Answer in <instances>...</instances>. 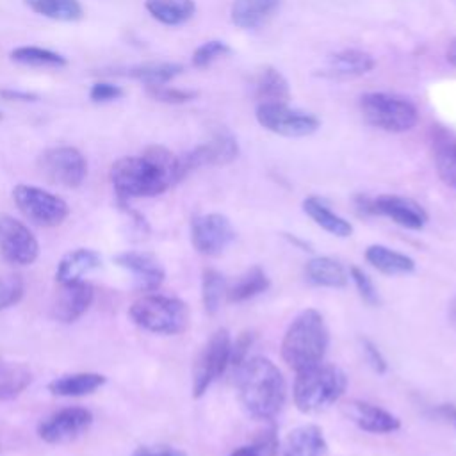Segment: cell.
Wrapping results in <instances>:
<instances>
[{"instance_id":"obj_1","label":"cell","mask_w":456,"mask_h":456,"mask_svg":"<svg viewBox=\"0 0 456 456\" xmlns=\"http://www.w3.org/2000/svg\"><path fill=\"white\" fill-rule=\"evenodd\" d=\"M182 178L178 157L164 146H150L141 155L118 159L110 167V182L121 203L166 192Z\"/></svg>"},{"instance_id":"obj_2","label":"cell","mask_w":456,"mask_h":456,"mask_svg":"<svg viewBox=\"0 0 456 456\" xmlns=\"http://www.w3.org/2000/svg\"><path fill=\"white\" fill-rule=\"evenodd\" d=\"M235 376L242 410L255 420H274L287 401V383L276 363L265 356H253L235 370Z\"/></svg>"},{"instance_id":"obj_3","label":"cell","mask_w":456,"mask_h":456,"mask_svg":"<svg viewBox=\"0 0 456 456\" xmlns=\"http://www.w3.org/2000/svg\"><path fill=\"white\" fill-rule=\"evenodd\" d=\"M328 346L330 331L322 314L315 308H305L289 324L280 353L283 362L294 372H299L322 362Z\"/></svg>"},{"instance_id":"obj_4","label":"cell","mask_w":456,"mask_h":456,"mask_svg":"<svg viewBox=\"0 0 456 456\" xmlns=\"http://www.w3.org/2000/svg\"><path fill=\"white\" fill-rule=\"evenodd\" d=\"M347 388L346 372L324 360L296 372L292 399L301 413H317L333 406Z\"/></svg>"},{"instance_id":"obj_5","label":"cell","mask_w":456,"mask_h":456,"mask_svg":"<svg viewBox=\"0 0 456 456\" xmlns=\"http://www.w3.org/2000/svg\"><path fill=\"white\" fill-rule=\"evenodd\" d=\"M130 319L139 328L157 335H178L189 326L187 305L171 296L146 294L132 303Z\"/></svg>"},{"instance_id":"obj_6","label":"cell","mask_w":456,"mask_h":456,"mask_svg":"<svg viewBox=\"0 0 456 456\" xmlns=\"http://www.w3.org/2000/svg\"><path fill=\"white\" fill-rule=\"evenodd\" d=\"M363 119L385 132L411 130L419 121L417 107L404 96L390 93H367L358 102Z\"/></svg>"},{"instance_id":"obj_7","label":"cell","mask_w":456,"mask_h":456,"mask_svg":"<svg viewBox=\"0 0 456 456\" xmlns=\"http://www.w3.org/2000/svg\"><path fill=\"white\" fill-rule=\"evenodd\" d=\"M232 337L226 328L216 330L200 349L192 365V397L200 399L230 367Z\"/></svg>"},{"instance_id":"obj_8","label":"cell","mask_w":456,"mask_h":456,"mask_svg":"<svg viewBox=\"0 0 456 456\" xmlns=\"http://www.w3.org/2000/svg\"><path fill=\"white\" fill-rule=\"evenodd\" d=\"M354 205L363 216H383L406 230H422L429 219L420 203L399 194H379L376 198L358 194Z\"/></svg>"},{"instance_id":"obj_9","label":"cell","mask_w":456,"mask_h":456,"mask_svg":"<svg viewBox=\"0 0 456 456\" xmlns=\"http://www.w3.org/2000/svg\"><path fill=\"white\" fill-rule=\"evenodd\" d=\"M12 198L20 212L43 228L59 226L69 216V207L62 198L36 185L18 183L12 189Z\"/></svg>"},{"instance_id":"obj_10","label":"cell","mask_w":456,"mask_h":456,"mask_svg":"<svg viewBox=\"0 0 456 456\" xmlns=\"http://www.w3.org/2000/svg\"><path fill=\"white\" fill-rule=\"evenodd\" d=\"M39 173L55 185L75 189L87 176L86 157L71 146H55L45 150L37 159Z\"/></svg>"},{"instance_id":"obj_11","label":"cell","mask_w":456,"mask_h":456,"mask_svg":"<svg viewBox=\"0 0 456 456\" xmlns=\"http://www.w3.org/2000/svg\"><path fill=\"white\" fill-rule=\"evenodd\" d=\"M256 121L283 137H305L319 128V119L314 114L290 109L287 103H258Z\"/></svg>"},{"instance_id":"obj_12","label":"cell","mask_w":456,"mask_h":456,"mask_svg":"<svg viewBox=\"0 0 456 456\" xmlns=\"http://www.w3.org/2000/svg\"><path fill=\"white\" fill-rule=\"evenodd\" d=\"M235 240L230 219L219 212L194 216L191 221V242L200 255L219 256Z\"/></svg>"},{"instance_id":"obj_13","label":"cell","mask_w":456,"mask_h":456,"mask_svg":"<svg viewBox=\"0 0 456 456\" xmlns=\"http://www.w3.org/2000/svg\"><path fill=\"white\" fill-rule=\"evenodd\" d=\"M0 255L14 265H30L39 256L34 233L9 214H0Z\"/></svg>"},{"instance_id":"obj_14","label":"cell","mask_w":456,"mask_h":456,"mask_svg":"<svg viewBox=\"0 0 456 456\" xmlns=\"http://www.w3.org/2000/svg\"><path fill=\"white\" fill-rule=\"evenodd\" d=\"M239 155V144L235 137L228 132H217L214 137L194 150L178 157L182 178H185L191 171L203 166H224L235 160Z\"/></svg>"},{"instance_id":"obj_15","label":"cell","mask_w":456,"mask_h":456,"mask_svg":"<svg viewBox=\"0 0 456 456\" xmlns=\"http://www.w3.org/2000/svg\"><path fill=\"white\" fill-rule=\"evenodd\" d=\"M93 424V413L82 406L55 411L37 426V435L46 444H66L84 435Z\"/></svg>"},{"instance_id":"obj_16","label":"cell","mask_w":456,"mask_h":456,"mask_svg":"<svg viewBox=\"0 0 456 456\" xmlns=\"http://www.w3.org/2000/svg\"><path fill=\"white\" fill-rule=\"evenodd\" d=\"M344 413L356 428L372 435H387L401 428V420L397 415L367 401L353 399L346 403Z\"/></svg>"},{"instance_id":"obj_17","label":"cell","mask_w":456,"mask_h":456,"mask_svg":"<svg viewBox=\"0 0 456 456\" xmlns=\"http://www.w3.org/2000/svg\"><path fill=\"white\" fill-rule=\"evenodd\" d=\"M114 262L119 267L126 269L134 276L137 289L144 292L157 290L166 278L162 264L157 260L155 255L146 251H123L116 255Z\"/></svg>"},{"instance_id":"obj_18","label":"cell","mask_w":456,"mask_h":456,"mask_svg":"<svg viewBox=\"0 0 456 456\" xmlns=\"http://www.w3.org/2000/svg\"><path fill=\"white\" fill-rule=\"evenodd\" d=\"M93 299L94 289L91 283L84 280L64 283L61 285L53 303V317L66 324L75 322L89 310Z\"/></svg>"},{"instance_id":"obj_19","label":"cell","mask_w":456,"mask_h":456,"mask_svg":"<svg viewBox=\"0 0 456 456\" xmlns=\"http://www.w3.org/2000/svg\"><path fill=\"white\" fill-rule=\"evenodd\" d=\"M326 452L328 442L322 429L315 424L297 426L281 444L283 456H326Z\"/></svg>"},{"instance_id":"obj_20","label":"cell","mask_w":456,"mask_h":456,"mask_svg":"<svg viewBox=\"0 0 456 456\" xmlns=\"http://www.w3.org/2000/svg\"><path fill=\"white\" fill-rule=\"evenodd\" d=\"M305 278L314 287L344 289L349 283L346 267L331 256H314L305 265Z\"/></svg>"},{"instance_id":"obj_21","label":"cell","mask_w":456,"mask_h":456,"mask_svg":"<svg viewBox=\"0 0 456 456\" xmlns=\"http://www.w3.org/2000/svg\"><path fill=\"white\" fill-rule=\"evenodd\" d=\"M374 59L362 50H342L330 57L328 66L321 71L322 77L330 78H354L369 73L374 68Z\"/></svg>"},{"instance_id":"obj_22","label":"cell","mask_w":456,"mask_h":456,"mask_svg":"<svg viewBox=\"0 0 456 456\" xmlns=\"http://www.w3.org/2000/svg\"><path fill=\"white\" fill-rule=\"evenodd\" d=\"M365 260L376 271H379L381 274H387V276H401V274H410L415 271V260L410 255L392 249L385 244L367 246Z\"/></svg>"},{"instance_id":"obj_23","label":"cell","mask_w":456,"mask_h":456,"mask_svg":"<svg viewBox=\"0 0 456 456\" xmlns=\"http://www.w3.org/2000/svg\"><path fill=\"white\" fill-rule=\"evenodd\" d=\"M280 5L281 0H233L230 18L239 28H256L271 20Z\"/></svg>"},{"instance_id":"obj_24","label":"cell","mask_w":456,"mask_h":456,"mask_svg":"<svg viewBox=\"0 0 456 456\" xmlns=\"http://www.w3.org/2000/svg\"><path fill=\"white\" fill-rule=\"evenodd\" d=\"M303 210L317 226H321L324 232H328L335 237L346 239V237L353 235V230H354L353 224L346 217L333 212L324 203V200H321L317 196H308L303 200Z\"/></svg>"},{"instance_id":"obj_25","label":"cell","mask_w":456,"mask_h":456,"mask_svg":"<svg viewBox=\"0 0 456 456\" xmlns=\"http://www.w3.org/2000/svg\"><path fill=\"white\" fill-rule=\"evenodd\" d=\"M100 264H102V258L96 251L86 249V248L73 249L61 258L55 271V280L59 285L78 281L82 280L84 274L96 269Z\"/></svg>"},{"instance_id":"obj_26","label":"cell","mask_w":456,"mask_h":456,"mask_svg":"<svg viewBox=\"0 0 456 456\" xmlns=\"http://www.w3.org/2000/svg\"><path fill=\"white\" fill-rule=\"evenodd\" d=\"M253 96L258 103H287L290 100L289 82L276 68L265 66L253 80Z\"/></svg>"},{"instance_id":"obj_27","label":"cell","mask_w":456,"mask_h":456,"mask_svg":"<svg viewBox=\"0 0 456 456\" xmlns=\"http://www.w3.org/2000/svg\"><path fill=\"white\" fill-rule=\"evenodd\" d=\"M269 287H271V280L267 273L260 265H251L240 276H237L232 285L226 287L224 299L228 303H244L264 294Z\"/></svg>"},{"instance_id":"obj_28","label":"cell","mask_w":456,"mask_h":456,"mask_svg":"<svg viewBox=\"0 0 456 456\" xmlns=\"http://www.w3.org/2000/svg\"><path fill=\"white\" fill-rule=\"evenodd\" d=\"M105 381L107 378L98 372H75L52 379L48 383V390L61 397H82L103 387Z\"/></svg>"},{"instance_id":"obj_29","label":"cell","mask_w":456,"mask_h":456,"mask_svg":"<svg viewBox=\"0 0 456 456\" xmlns=\"http://www.w3.org/2000/svg\"><path fill=\"white\" fill-rule=\"evenodd\" d=\"M146 11L164 25H182L196 12L194 0H146Z\"/></svg>"},{"instance_id":"obj_30","label":"cell","mask_w":456,"mask_h":456,"mask_svg":"<svg viewBox=\"0 0 456 456\" xmlns=\"http://www.w3.org/2000/svg\"><path fill=\"white\" fill-rule=\"evenodd\" d=\"M32 381V372L21 363L0 360V401L18 397Z\"/></svg>"},{"instance_id":"obj_31","label":"cell","mask_w":456,"mask_h":456,"mask_svg":"<svg viewBox=\"0 0 456 456\" xmlns=\"http://www.w3.org/2000/svg\"><path fill=\"white\" fill-rule=\"evenodd\" d=\"M183 71V66L178 62H150L139 64L126 69L125 75L146 84L148 86H162L178 77Z\"/></svg>"},{"instance_id":"obj_32","label":"cell","mask_w":456,"mask_h":456,"mask_svg":"<svg viewBox=\"0 0 456 456\" xmlns=\"http://www.w3.org/2000/svg\"><path fill=\"white\" fill-rule=\"evenodd\" d=\"M435 167L440 180L456 191V139L447 135L435 139Z\"/></svg>"},{"instance_id":"obj_33","label":"cell","mask_w":456,"mask_h":456,"mask_svg":"<svg viewBox=\"0 0 456 456\" xmlns=\"http://www.w3.org/2000/svg\"><path fill=\"white\" fill-rule=\"evenodd\" d=\"M226 280L224 276L214 269L205 267L201 273V303L208 315H214L219 308L223 299L226 297Z\"/></svg>"},{"instance_id":"obj_34","label":"cell","mask_w":456,"mask_h":456,"mask_svg":"<svg viewBox=\"0 0 456 456\" xmlns=\"http://www.w3.org/2000/svg\"><path fill=\"white\" fill-rule=\"evenodd\" d=\"M28 4L36 12L59 21H77L84 16L78 0H28Z\"/></svg>"},{"instance_id":"obj_35","label":"cell","mask_w":456,"mask_h":456,"mask_svg":"<svg viewBox=\"0 0 456 456\" xmlns=\"http://www.w3.org/2000/svg\"><path fill=\"white\" fill-rule=\"evenodd\" d=\"M11 59L20 64L28 66H66L68 61L48 48L41 46H18L11 52Z\"/></svg>"},{"instance_id":"obj_36","label":"cell","mask_w":456,"mask_h":456,"mask_svg":"<svg viewBox=\"0 0 456 456\" xmlns=\"http://www.w3.org/2000/svg\"><path fill=\"white\" fill-rule=\"evenodd\" d=\"M349 280H353L354 289L358 292V296L362 297V301L369 306H379L381 305V297L379 292L374 285V281L369 278V274L360 269L358 265H351L349 267Z\"/></svg>"},{"instance_id":"obj_37","label":"cell","mask_w":456,"mask_h":456,"mask_svg":"<svg viewBox=\"0 0 456 456\" xmlns=\"http://www.w3.org/2000/svg\"><path fill=\"white\" fill-rule=\"evenodd\" d=\"M232 52V48L224 43V41H219V39H212V41H207L203 43L201 46H198L192 53V66L194 68H207L210 66L214 61H217L219 57H224Z\"/></svg>"},{"instance_id":"obj_38","label":"cell","mask_w":456,"mask_h":456,"mask_svg":"<svg viewBox=\"0 0 456 456\" xmlns=\"http://www.w3.org/2000/svg\"><path fill=\"white\" fill-rule=\"evenodd\" d=\"M264 424L265 426L255 433L251 445L260 452V456H276L278 449H280L278 428H276L274 420H269Z\"/></svg>"},{"instance_id":"obj_39","label":"cell","mask_w":456,"mask_h":456,"mask_svg":"<svg viewBox=\"0 0 456 456\" xmlns=\"http://www.w3.org/2000/svg\"><path fill=\"white\" fill-rule=\"evenodd\" d=\"M23 280L18 274H0V310L16 305L23 297Z\"/></svg>"},{"instance_id":"obj_40","label":"cell","mask_w":456,"mask_h":456,"mask_svg":"<svg viewBox=\"0 0 456 456\" xmlns=\"http://www.w3.org/2000/svg\"><path fill=\"white\" fill-rule=\"evenodd\" d=\"M148 94L157 100V102H164V103H185L191 102L198 96L196 91H187V89H176V87H169L166 84L162 86H148L146 87Z\"/></svg>"},{"instance_id":"obj_41","label":"cell","mask_w":456,"mask_h":456,"mask_svg":"<svg viewBox=\"0 0 456 456\" xmlns=\"http://www.w3.org/2000/svg\"><path fill=\"white\" fill-rule=\"evenodd\" d=\"M255 344V333L251 330H244L237 335L235 340H232L230 349V365L235 367V370L248 360V353Z\"/></svg>"},{"instance_id":"obj_42","label":"cell","mask_w":456,"mask_h":456,"mask_svg":"<svg viewBox=\"0 0 456 456\" xmlns=\"http://www.w3.org/2000/svg\"><path fill=\"white\" fill-rule=\"evenodd\" d=\"M360 346H362V351H363V356H365L369 367L376 374H385L388 370V362H387L385 354L381 353V349L367 337L360 338Z\"/></svg>"},{"instance_id":"obj_43","label":"cell","mask_w":456,"mask_h":456,"mask_svg":"<svg viewBox=\"0 0 456 456\" xmlns=\"http://www.w3.org/2000/svg\"><path fill=\"white\" fill-rule=\"evenodd\" d=\"M121 96H123V89L110 82H96L91 86V91H89V98L96 103L119 100Z\"/></svg>"},{"instance_id":"obj_44","label":"cell","mask_w":456,"mask_h":456,"mask_svg":"<svg viewBox=\"0 0 456 456\" xmlns=\"http://www.w3.org/2000/svg\"><path fill=\"white\" fill-rule=\"evenodd\" d=\"M132 456H187L185 451L171 445H141Z\"/></svg>"},{"instance_id":"obj_45","label":"cell","mask_w":456,"mask_h":456,"mask_svg":"<svg viewBox=\"0 0 456 456\" xmlns=\"http://www.w3.org/2000/svg\"><path fill=\"white\" fill-rule=\"evenodd\" d=\"M433 413H435L438 419L445 420L447 424H451V426L456 429V404H452V403H442V404H438V406L433 408Z\"/></svg>"},{"instance_id":"obj_46","label":"cell","mask_w":456,"mask_h":456,"mask_svg":"<svg viewBox=\"0 0 456 456\" xmlns=\"http://www.w3.org/2000/svg\"><path fill=\"white\" fill-rule=\"evenodd\" d=\"M0 98L4 100H20V102H34L37 94L27 91H12V89H0Z\"/></svg>"},{"instance_id":"obj_47","label":"cell","mask_w":456,"mask_h":456,"mask_svg":"<svg viewBox=\"0 0 456 456\" xmlns=\"http://www.w3.org/2000/svg\"><path fill=\"white\" fill-rule=\"evenodd\" d=\"M230 456H260V452L249 444V445H242V447H237L235 451L230 452Z\"/></svg>"},{"instance_id":"obj_48","label":"cell","mask_w":456,"mask_h":456,"mask_svg":"<svg viewBox=\"0 0 456 456\" xmlns=\"http://www.w3.org/2000/svg\"><path fill=\"white\" fill-rule=\"evenodd\" d=\"M447 61L456 68V39H452L447 48Z\"/></svg>"},{"instance_id":"obj_49","label":"cell","mask_w":456,"mask_h":456,"mask_svg":"<svg viewBox=\"0 0 456 456\" xmlns=\"http://www.w3.org/2000/svg\"><path fill=\"white\" fill-rule=\"evenodd\" d=\"M287 239H289L292 244H296L297 248H301V249H305V251H312V249H310V246H308V242H305V240L297 239L296 235H287Z\"/></svg>"},{"instance_id":"obj_50","label":"cell","mask_w":456,"mask_h":456,"mask_svg":"<svg viewBox=\"0 0 456 456\" xmlns=\"http://www.w3.org/2000/svg\"><path fill=\"white\" fill-rule=\"evenodd\" d=\"M449 319H451L452 326L456 328V296L452 297V301H451V305H449Z\"/></svg>"},{"instance_id":"obj_51","label":"cell","mask_w":456,"mask_h":456,"mask_svg":"<svg viewBox=\"0 0 456 456\" xmlns=\"http://www.w3.org/2000/svg\"><path fill=\"white\" fill-rule=\"evenodd\" d=\"M0 121H2V112H0Z\"/></svg>"}]
</instances>
